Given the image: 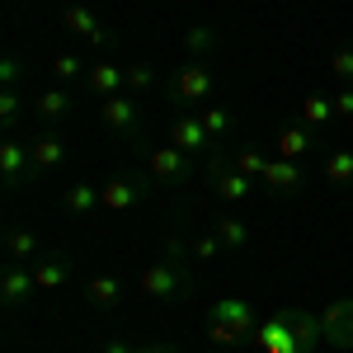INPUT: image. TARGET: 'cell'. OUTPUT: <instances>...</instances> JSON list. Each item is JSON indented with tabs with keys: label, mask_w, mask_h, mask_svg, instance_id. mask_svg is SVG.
<instances>
[{
	"label": "cell",
	"mask_w": 353,
	"mask_h": 353,
	"mask_svg": "<svg viewBox=\"0 0 353 353\" xmlns=\"http://www.w3.org/2000/svg\"><path fill=\"white\" fill-rule=\"evenodd\" d=\"M165 90H170L174 104L203 109V104H212V94H217V71H212V61H184V66H174V76L165 81Z\"/></svg>",
	"instance_id": "1"
},
{
	"label": "cell",
	"mask_w": 353,
	"mask_h": 353,
	"mask_svg": "<svg viewBox=\"0 0 353 353\" xmlns=\"http://www.w3.org/2000/svg\"><path fill=\"white\" fill-rule=\"evenodd\" d=\"M141 292L156 301H184L193 292V273L184 259H170V254H161V259H151L146 269H141Z\"/></svg>",
	"instance_id": "2"
},
{
	"label": "cell",
	"mask_w": 353,
	"mask_h": 353,
	"mask_svg": "<svg viewBox=\"0 0 353 353\" xmlns=\"http://www.w3.org/2000/svg\"><path fill=\"white\" fill-rule=\"evenodd\" d=\"M208 334H212V344H241V339H250L254 334V306L241 297H221L212 301V311H208Z\"/></svg>",
	"instance_id": "3"
},
{
	"label": "cell",
	"mask_w": 353,
	"mask_h": 353,
	"mask_svg": "<svg viewBox=\"0 0 353 353\" xmlns=\"http://www.w3.org/2000/svg\"><path fill=\"white\" fill-rule=\"evenodd\" d=\"M208 189L217 193L221 203H245L250 193H254V179L236 170V161H226V156H208Z\"/></svg>",
	"instance_id": "4"
},
{
	"label": "cell",
	"mask_w": 353,
	"mask_h": 353,
	"mask_svg": "<svg viewBox=\"0 0 353 353\" xmlns=\"http://www.w3.org/2000/svg\"><path fill=\"white\" fill-rule=\"evenodd\" d=\"M151 174H113V179H104L99 184V198H104V208L109 212H132V208H141V198L151 193Z\"/></svg>",
	"instance_id": "5"
},
{
	"label": "cell",
	"mask_w": 353,
	"mask_h": 353,
	"mask_svg": "<svg viewBox=\"0 0 353 353\" xmlns=\"http://www.w3.org/2000/svg\"><path fill=\"white\" fill-rule=\"evenodd\" d=\"M146 174L156 184H189L193 161H189V151H179V146H151L146 151Z\"/></svg>",
	"instance_id": "6"
},
{
	"label": "cell",
	"mask_w": 353,
	"mask_h": 353,
	"mask_svg": "<svg viewBox=\"0 0 353 353\" xmlns=\"http://www.w3.org/2000/svg\"><path fill=\"white\" fill-rule=\"evenodd\" d=\"M33 174H38V170H33V151H28V141L10 132L5 141H0V179H5L10 189H19V184L33 179Z\"/></svg>",
	"instance_id": "7"
},
{
	"label": "cell",
	"mask_w": 353,
	"mask_h": 353,
	"mask_svg": "<svg viewBox=\"0 0 353 353\" xmlns=\"http://www.w3.org/2000/svg\"><path fill=\"white\" fill-rule=\"evenodd\" d=\"M99 123L109 132H123V137H141V104L132 94H109L99 104Z\"/></svg>",
	"instance_id": "8"
},
{
	"label": "cell",
	"mask_w": 353,
	"mask_h": 353,
	"mask_svg": "<svg viewBox=\"0 0 353 353\" xmlns=\"http://www.w3.org/2000/svg\"><path fill=\"white\" fill-rule=\"evenodd\" d=\"M321 330H325V344L330 349H353V297H334L321 311Z\"/></svg>",
	"instance_id": "9"
},
{
	"label": "cell",
	"mask_w": 353,
	"mask_h": 353,
	"mask_svg": "<svg viewBox=\"0 0 353 353\" xmlns=\"http://www.w3.org/2000/svg\"><path fill=\"white\" fill-rule=\"evenodd\" d=\"M250 339H254V349H264V353H301V339H297V330H292V321H288V311L269 316Z\"/></svg>",
	"instance_id": "10"
},
{
	"label": "cell",
	"mask_w": 353,
	"mask_h": 353,
	"mask_svg": "<svg viewBox=\"0 0 353 353\" xmlns=\"http://www.w3.org/2000/svg\"><path fill=\"white\" fill-rule=\"evenodd\" d=\"M38 292V283H33V264H14V259H5V273H0V297L5 306H19Z\"/></svg>",
	"instance_id": "11"
},
{
	"label": "cell",
	"mask_w": 353,
	"mask_h": 353,
	"mask_svg": "<svg viewBox=\"0 0 353 353\" xmlns=\"http://www.w3.org/2000/svg\"><path fill=\"white\" fill-rule=\"evenodd\" d=\"M28 151H33V170H38V174H52V170L66 165V141H61L52 128L38 132V137H28Z\"/></svg>",
	"instance_id": "12"
},
{
	"label": "cell",
	"mask_w": 353,
	"mask_h": 353,
	"mask_svg": "<svg viewBox=\"0 0 353 353\" xmlns=\"http://www.w3.org/2000/svg\"><path fill=\"white\" fill-rule=\"evenodd\" d=\"M170 137H174V146H179V151H189V156H193V151H208V146H212V137H208L203 118H198L193 109H184L179 118H174Z\"/></svg>",
	"instance_id": "13"
},
{
	"label": "cell",
	"mask_w": 353,
	"mask_h": 353,
	"mask_svg": "<svg viewBox=\"0 0 353 353\" xmlns=\"http://www.w3.org/2000/svg\"><path fill=\"white\" fill-rule=\"evenodd\" d=\"M61 24L71 28V33H81V38H90V43H99V48L113 43V33L99 24V19H94V10H85V5H66V10H61Z\"/></svg>",
	"instance_id": "14"
},
{
	"label": "cell",
	"mask_w": 353,
	"mask_h": 353,
	"mask_svg": "<svg viewBox=\"0 0 353 353\" xmlns=\"http://www.w3.org/2000/svg\"><path fill=\"white\" fill-rule=\"evenodd\" d=\"M71 278V259L66 254H38L33 259V283H38V292H52Z\"/></svg>",
	"instance_id": "15"
},
{
	"label": "cell",
	"mask_w": 353,
	"mask_h": 353,
	"mask_svg": "<svg viewBox=\"0 0 353 353\" xmlns=\"http://www.w3.org/2000/svg\"><path fill=\"white\" fill-rule=\"evenodd\" d=\"M264 184H269L273 193H301V184H306V174H301L297 161H269V170H264Z\"/></svg>",
	"instance_id": "16"
},
{
	"label": "cell",
	"mask_w": 353,
	"mask_h": 353,
	"mask_svg": "<svg viewBox=\"0 0 353 353\" xmlns=\"http://www.w3.org/2000/svg\"><path fill=\"white\" fill-rule=\"evenodd\" d=\"M61 203H66V212H71V217H90L94 208H104V198H99V184H90V179H76L71 189L61 193Z\"/></svg>",
	"instance_id": "17"
},
{
	"label": "cell",
	"mask_w": 353,
	"mask_h": 353,
	"mask_svg": "<svg viewBox=\"0 0 353 353\" xmlns=\"http://www.w3.org/2000/svg\"><path fill=\"white\" fill-rule=\"evenodd\" d=\"M38 254H43V245H38L33 231H24V226H10V231H5V259H14V264H33Z\"/></svg>",
	"instance_id": "18"
},
{
	"label": "cell",
	"mask_w": 353,
	"mask_h": 353,
	"mask_svg": "<svg viewBox=\"0 0 353 353\" xmlns=\"http://www.w3.org/2000/svg\"><path fill=\"white\" fill-rule=\"evenodd\" d=\"M28 109L38 113L43 123H61V118H71V109H76V104H71V94H66V90H43Z\"/></svg>",
	"instance_id": "19"
},
{
	"label": "cell",
	"mask_w": 353,
	"mask_h": 353,
	"mask_svg": "<svg viewBox=\"0 0 353 353\" xmlns=\"http://www.w3.org/2000/svg\"><path fill=\"white\" fill-rule=\"evenodd\" d=\"M123 85H128V76H123V66H109V61H99V66H90V90L94 94H123Z\"/></svg>",
	"instance_id": "20"
},
{
	"label": "cell",
	"mask_w": 353,
	"mask_h": 353,
	"mask_svg": "<svg viewBox=\"0 0 353 353\" xmlns=\"http://www.w3.org/2000/svg\"><path fill=\"white\" fill-rule=\"evenodd\" d=\"M325 179L334 189H353V151L349 146H339V151L325 156Z\"/></svg>",
	"instance_id": "21"
},
{
	"label": "cell",
	"mask_w": 353,
	"mask_h": 353,
	"mask_svg": "<svg viewBox=\"0 0 353 353\" xmlns=\"http://www.w3.org/2000/svg\"><path fill=\"white\" fill-rule=\"evenodd\" d=\"M193 113L203 118V128H208V137H212V141H226V137H231V128H236V118L221 109V104H203V109H193Z\"/></svg>",
	"instance_id": "22"
},
{
	"label": "cell",
	"mask_w": 353,
	"mask_h": 353,
	"mask_svg": "<svg viewBox=\"0 0 353 353\" xmlns=\"http://www.w3.org/2000/svg\"><path fill=\"white\" fill-rule=\"evenodd\" d=\"M217 241H221V250H245L250 245V226H245L241 217H217Z\"/></svg>",
	"instance_id": "23"
},
{
	"label": "cell",
	"mask_w": 353,
	"mask_h": 353,
	"mask_svg": "<svg viewBox=\"0 0 353 353\" xmlns=\"http://www.w3.org/2000/svg\"><path fill=\"white\" fill-rule=\"evenodd\" d=\"M217 28H208V24H198V28H189L184 33V48L193 52V61H208V52H217Z\"/></svg>",
	"instance_id": "24"
},
{
	"label": "cell",
	"mask_w": 353,
	"mask_h": 353,
	"mask_svg": "<svg viewBox=\"0 0 353 353\" xmlns=\"http://www.w3.org/2000/svg\"><path fill=\"white\" fill-rule=\"evenodd\" d=\"M330 118H334V99H325V94H306V99H301V123L330 128Z\"/></svg>",
	"instance_id": "25"
},
{
	"label": "cell",
	"mask_w": 353,
	"mask_h": 353,
	"mask_svg": "<svg viewBox=\"0 0 353 353\" xmlns=\"http://www.w3.org/2000/svg\"><path fill=\"white\" fill-rule=\"evenodd\" d=\"M306 146H311V137L301 132V128H283V132H278V156H283V161L306 156Z\"/></svg>",
	"instance_id": "26"
},
{
	"label": "cell",
	"mask_w": 353,
	"mask_h": 353,
	"mask_svg": "<svg viewBox=\"0 0 353 353\" xmlns=\"http://www.w3.org/2000/svg\"><path fill=\"white\" fill-rule=\"evenodd\" d=\"M85 297H90V306H118L123 288H118V278L104 273V278H94V283H90V292H85Z\"/></svg>",
	"instance_id": "27"
},
{
	"label": "cell",
	"mask_w": 353,
	"mask_h": 353,
	"mask_svg": "<svg viewBox=\"0 0 353 353\" xmlns=\"http://www.w3.org/2000/svg\"><path fill=\"white\" fill-rule=\"evenodd\" d=\"M19 113H24L19 90H10V85H5V90H0V123H5V137L14 132V118H19Z\"/></svg>",
	"instance_id": "28"
},
{
	"label": "cell",
	"mask_w": 353,
	"mask_h": 353,
	"mask_svg": "<svg viewBox=\"0 0 353 353\" xmlns=\"http://www.w3.org/2000/svg\"><path fill=\"white\" fill-rule=\"evenodd\" d=\"M236 170H241V174H250V179H264L269 156H259V151H236Z\"/></svg>",
	"instance_id": "29"
},
{
	"label": "cell",
	"mask_w": 353,
	"mask_h": 353,
	"mask_svg": "<svg viewBox=\"0 0 353 353\" xmlns=\"http://www.w3.org/2000/svg\"><path fill=\"white\" fill-rule=\"evenodd\" d=\"M330 71H334L344 85H353V48H339V52L330 57Z\"/></svg>",
	"instance_id": "30"
},
{
	"label": "cell",
	"mask_w": 353,
	"mask_h": 353,
	"mask_svg": "<svg viewBox=\"0 0 353 353\" xmlns=\"http://www.w3.org/2000/svg\"><path fill=\"white\" fill-rule=\"evenodd\" d=\"M217 254H221L217 231H208V236H198V241H193V259H217Z\"/></svg>",
	"instance_id": "31"
},
{
	"label": "cell",
	"mask_w": 353,
	"mask_h": 353,
	"mask_svg": "<svg viewBox=\"0 0 353 353\" xmlns=\"http://www.w3.org/2000/svg\"><path fill=\"white\" fill-rule=\"evenodd\" d=\"M0 81L10 85V90H19V81H24V66H19V57H5V61H0Z\"/></svg>",
	"instance_id": "32"
},
{
	"label": "cell",
	"mask_w": 353,
	"mask_h": 353,
	"mask_svg": "<svg viewBox=\"0 0 353 353\" xmlns=\"http://www.w3.org/2000/svg\"><path fill=\"white\" fill-rule=\"evenodd\" d=\"M123 76H128V90H146V85H156V71H151V66H128Z\"/></svg>",
	"instance_id": "33"
},
{
	"label": "cell",
	"mask_w": 353,
	"mask_h": 353,
	"mask_svg": "<svg viewBox=\"0 0 353 353\" xmlns=\"http://www.w3.org/2000/svg\"><path fill=\"white\" fill-rule=\"evenodd\" d=\"M52 71H57V81H76V76H81V61L66 52V57H57V61H52Z\"/></svg>",
	"instance_id": "34"
},
{
	"label": "cell",
	"mask_w": 353,
	"mask_h": 353,
	"mask_svg": "<svg viewBox=\"0 0 353 353\" xmlns=\"http://www.w3.org/2000/svg\"><path fill=\"white\" fill-rule=\"evenodd\" d=\"M334 113H339V118H353V85H344V90L334 94Z\"/></svg>",
	"instance_id": "35"
},
{
	"label": "cell",
	"mask_w": 353,
	"mask_h": 353,
	"mask_svg": "<svg viewBox=\"0 0 353 353\" xmlns=\"http://www.w3.org/2000/svg\"><path fill=\"white\" fill-rule=\"evenodd\" d=\"M99 353H132V344H123V339H109V344H104Z\"/></svg>",
	"instance_id": "36"
},
{
	"label": "cell",
	"mask_w": 353,
	"mask_h": 353,
	"mask_svg": "<svg viewBox=\"0 0 353 353\" xmlns=\"http://www.w3.org/2000/svg\"><path fill=\"white\" fill-rule=\"evenodd\" d=\"M132 353H179L174 344H146V349H132Z\"/></svg>",
	"instance_id": "37"
},
{
	"label": "cell",
	"mask_w": 353,
	"mask_h": 353,
	"mask_svg": "<svg viewBox=\"0 0 353 353\" xmlns=\"http://www.w3.org/2000/svg\"><path fill=\"white\" fill-rule=\"evenodd\" d=\"M344 132H349V137H353V118H344Z\"/></svg>",
	"instance_id": "38"
},
{
	"label": "cell",
	"mask_w": 353,
	"mask_h": 353,
	"mask_svg": "<svg viewBox=\"0 0 353 353\" xmlns=\"http://www.w3.org/2000/svg\"><path fill=\"white\" fill-rule=\"evenodd\" d=\"M349 203H353V189H349Z\"/></svg>",
	"instance_id": "39"
}]
</instances>
